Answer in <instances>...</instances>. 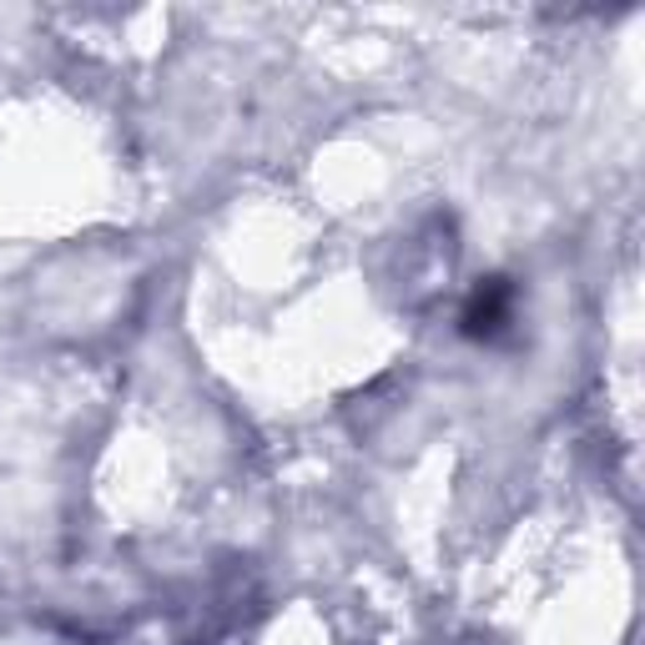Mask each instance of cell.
Instances as JSON below:
<instances>
[{
  "label": "cell",
  "instance_id": "1",
  "mask_svg": "<svg viewBox=\"0 0 645 645\" xmlns=\"http://www.w3.org/2000/svg\"><path fill=\"white\" fill-rule=\"evenodd\" d=\"M500 318H504V287L500 283L479 287L474 303H469V313H464V328H469V334H494V328H500Z\"/></svg>",
  "mask_w": 645,
  "mask_h": 645
}]
</instances>
